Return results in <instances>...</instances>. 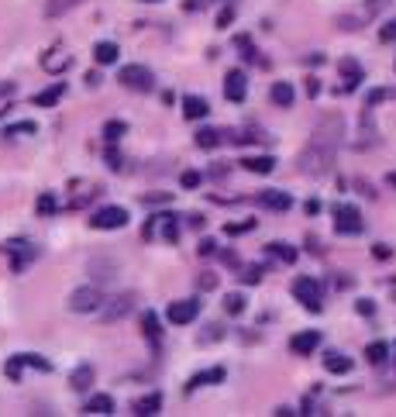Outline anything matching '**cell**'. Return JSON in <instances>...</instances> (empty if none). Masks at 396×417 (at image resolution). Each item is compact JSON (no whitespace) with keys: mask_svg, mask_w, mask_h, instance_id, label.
Here are the masks:
<instances>
[{"mask_svg":"<svg viewBox=\"0 0 396 417\" xmlns=\"http://www.w3.org/2000/svg\"><path fill=\"white\" fill-rule=\"evenodd\" d=\"M303 210H307L310 217H314V214H320V200H317V197H310V200L303 204Z\"/></svg>","mask_w":396,"mask_h":417,"instance_id":"45","label":"cell"},{"mask_svg":"<svg viewBox=\"0 0 396 417\" xmlns=\"http://www.w3.org/2000/svg\"><path fill=\"white\" fill-rule=\"evenodd\" d=\"M79 4H86V0H49V4H45V14H49V18H62V14H69L73 7H79Z\"/></svg>","mask_w":396,"mask_h":417,"instance_id":"26","label":"cell"},{"mask_svg":"<svg viewBox=\"0 0 396 417\" xmlns=\"http://www.w3.org/2000/svg\"><path fill=\"white\" fill-rule=\"evenodd\" d=\"M162 217H165L162 238H165V241H176V238H180V224H176V217H173V214H162Z\"/></svg>","mask_w":396,"mask_h":417,"instance_id":"35","label":"cell"},{"mask_svg":"<svg viewBox=\"0 0 396 417\" xmlns=\"http://www.w3.org/2000/svg\"><path fill=\"white\" fill-rule=\"evenodd\" d=\"M324 369H327V372H348V369H351V359H344L342 352H327V355H324Z\"/></svg>","mask_w":396,"mask_h":417,"instance_id":"27","label":"cell"},{"mask_svg":"<svg viewBox=\"0 0 396 417\" xmlns=\"http://www.w3.org/2000/svg\"><path fill=\"white\" fill-rule=\"evenodd\" d=\"M21 359H25V365H31V369H42V372H49V369H52V365H49V359L31 355V352H21Z\"/></svg>","mask_w":396,"mask_h":417,"instance_id":"37","label":"cell"},{"mask_svg":"<svg viewBox=\"0 0 396 417\" xmlns=\"http://www.w3.org/2000/svg\"><path fill=\"white\" fill-rule=\"evenodd\" d=\"M390 183H393V186H396V173H390Z\"/></svg>","mask_w":396,"mask_h":417,"instance_id":"55","label":"cell"},{"mask_svg":"<svg viewBox=\"0 0 396 417\" xmlns=\"http://www.w3.org/2000/svg\"><path fill=\"white\" fill-rule=\"evenodd\" d=\"M100 83V73H86V86H97Z\"/></svg>","mask_w":396,"mask_h":417,"instance_id":"53","label":"cell"},{"mask_svg":"<svg viewBox=\"0 0 396 417\" xmlns=\"http://www.w3.org/2000/svg\"><path fill=\"white\" fill-rule=\"evenodd\" d=\"M231 21H235V7H224V11L217 14V28L224 31V28H231Z\"/></svg>","mask_w":396,"mask_h":417,"instance_id":"42","label":"cell"},{"mask_svg":"<svg viewBox=\"0 0 396 417\" xmlns=\"http://www.w3.org/2000/svg\"><path fill=\"white\" fill-rule=\"evenodd\" d=\"M69 66H73V55L66 52V49H59V45H55L52 52H45V55H42V69H45V73H52V76H59V73H66Z\"/></svg>","mask_w":396,"mask_h":417,"instance_id":"12","label":"cell"},{"mask_svg":"<svg viewBox=\"0 0 396 417\" xmlns=\"http://www.w3.org/2000/svg\"><path fill=\"white\" fill-rule=\"evenodd\" d=\"M224 97H228V101H235V104H241V101L248 97V79H245V73H241V69L228 73V79H224Z\"/></svg>","mask_w":396,"mask_h":417,"instance_id":"13","label":"cell"},{"mask_svg":"<svg viewBox=\"0 0 396 417\" xmlns=\"http://www.w3.org/2000/svg\"><path fill=\"white\" fill-rule=\"evenodd\" d=\"M86 269H90V276H93V283H114L117 280V273H121V265L114 259H107V256H93V259L86 262Z\"/></svg>","mask_w":396,"mask_h":417,"instance_id":"9","label":"cell"},{"mask_svg":"<svg viewBox=\"0 0 396 417\" xmlns=\"http://www.w3.org/2000/svg\"><path fill=\"white\" fill-rule=\"evenodd\" d=\"M117 79H121V86H128V90H138V93H148V90L156 86V76H152V69H148V66H138V62H132V66H121Z\"/></svg>","mask_w":396,"mask_h":417,"instance_id":"3","label":"cell"},{"mask_svg":"<svg viewBox=\"0 0 396 417\" xmlns=\"http://www.w3.org/2000/svg\"><path fill=\"white\" fill-rule=\"evenodd\" d=\"M393 352H396V348H393Z\"/></svg>","mask_w":396,"mask_h":417,"instance_id":"57","label":"cell"},{"mask_svg":"<svg viewBox=\"0 0 396 417\" xmlns=\"http://www.w3.org/2000/svg\"><path fill=\"white\" fill-rule=\"evenodd\" d=\"M269 97H272V104L276 107H293V101H296V93H293L290 83H272Z\"/></svg>","mask_w":396,"mask_h":417,"instance_id":"22","label":"cell"},{"mask_svg":"<svg viewBox=\"0 0 396 417\" xmlns=\"http://www.w3.org/2000/svg\"><path fill=\"white\" fill-rule=\"evenodd\" d=\"M334 232L338 235H362V210L355 204H338L334 207Z\"/></svg>","mask_w":396,"mask_h":417,"instance_id":"5","label":"cell"},{"mask_svg":"<svg viewBox=\"0 0 396 417\" xmlns=\"http://www.w3.org/2000/svg\"><path fill=\"white\" fill-rule=\"evenodd\" d=\"M342 73H344V90H338V93H351L359 83H362V66L355 62V59H342Z\"/></svg>","mask_w":396,"mask_h":417,"instance_id":"20","label":"cell"},{"mask_svg":"<svg viewBox=\"0 0 396 417\" xmlns=\"http://www.w3.org/2000/svg\"><path fill=\"white\" fill-rule=\"evenodd\" d=\"M86 414H114L117 411V404H114V396L110 393H93L90 400H86V407H83Z\"/></svg>","mask_w":396,"mask_h":417,"instance_id":"16","label":"cell"},{"mask_svg":"<svg viewBox=\"0 0 396 417\" xmlns=\"http://www.w3.org/2000/svg\"><path fill=\"white\" fill-rule=\"evenodd\" d=\"M62 93H66V83H52L49 90L35 93V97H31V104H35V107H55L59 101H62Z\"/></svg>","mask_w":396,"mask_h":417,"instance_id":"18","label":"cell"},{"mask_svg":"<svg viewBox=\"0 0 396 417\" xmlns=\"http://www.w3.org/2000/svg\"><path fill=\"white\" fill-rule=\"evenodd\" d=\"M355 307H359V314H372V311H375V304H372V300H359Z\"/></svg>","mask_w":396,"mask_h":417,"instance_id":"49","label":"cell"},{"mask_svg":"<svg viewBox=\"0 0 396 417\" xmlns=\"http://www.w3.org/2000/svg\"><path fill=\"white\" fill-rule=\"evenodd\" d=\"M197 314H200V300H173L165 317H169V324H193Z\"/></svg>","mask_w":396,"mask_h":417,"instance_id":"10","label":"cell"},{"mask_svg":"<svg viewBox=\"0 0 396 417\" xmlns=\"http://www.w3.org/2000/svg\"><path fill=\"white\" fill-rule=\"evenodd\" d=\"M107 166H110V169H121V156H117V152H114V149H110V152H107Z\"/></svg>","mask_w":396,"mask_h":417,"instance_id":"48","label":"cell"},{"mask_svg":"<svg viewBox=\"0 0 396 417\" xmlns=\"http://www.w3.org/2000/svg\"><path fill=\"white\" fill-rule=\"evenodd\" d=\"M221 135H224V131H217V128H200L193 142H197L200 149H214V145H221Z\"/></svg>","mask_w":396,"mask_h":417,"instance_id":"29","label":"cell"},{"mask_svg":"<svg viewBox=\"0 0 396 417\" xmlns=\"http://www.w3.org/2000/svg\"><path fill=\"white\" fill-rule=\"evenodd\" d=\"M18 131H35V125H31V121H21V125H11V128H7V135H18Z\"/></svg>","mask_w":396,"mask_h":417,"instance_id":"46","label":"cell"},{"mask_svg":"<svg viewBox=\"0 0 396 417\" xmlns=\"http://www.w3.org/2000/svg\"><path fill=\"white\" fill-rule=\"evenodd\" d=\"M124 224H128V210L124 207H100L90 214V228H97V232H117Z\"/></svg>","mask_w":396,"mask_h":417,"instance_id":"6","label":"cell"},{"mask_svg":"<svg viewBox=\"0 0 396 417\" xmlns=\"http://www.w3.org/2000/svg\"><path fill=\"white\" fill-rule=\"evenodd\" d=\"M141 331H145V338H152V341H158V314L156 311H148V314H141Z\"/></svg>","mask_w":396,"mask_h":417,"instance_id":"31","label":"cell"},{"mask_svg":"<svg viewBox=\"0 0 396 417\" xmlns=\"http://www.w3.org/2000/svg\"><path fill=\"white\" fill-rule=\"evenodd\" d=\"M259 207H265V210H290L293 197L286 193V190H262V193H259Z\"/></svg>","mask_w":396,"mask_h":417,"instance_id":"14","label":"cell"},{"mask_svg":"<svg viewBox=\"0 0 396 417\" xmlns=\"http://www.w3.org/2000/svg\"><path fill=\"white\" fill-rule=\"evenodd\" d=\"M265 252H269L272 259L286 262V265H290V262H296V249H290V245H283V241H269V245H265Z\"/></svg>","mask_w":396,"mask_h":417,"instance_id":"25","label":"cell"},{"mask_svg":"<svg viewBox=\"0 0 396 417\" xmlns=\"http://www.w3.org/2000/svg\"><path fill=\"white\" fill-rule=\"evenodd\" d=\"M35 207H38V214H55V197L52 193H42Z\"/></svg>","mask_w":396,"mask_h":417,"instance_id":"39","label":"cell"},{"mask_svg":"<svg viewBox=\"0 0 396 417\" xmlns=\"http://www.w3.org/2000/svg\"><path fill=\"white\" fill-rule=\"evenodd\" d=\"M104 290H100V283H90V287H76L73 293H69V300H66V307L73 314H93L104 307Z\"/></svg>","mask_w":396,"mask_h":417,"instance_id":"2","label":"cell"},{"mask_svg":"<svg viewBox=\"0 0 396 417\" xmlns=\"http://www.w3.org/2000/svg\"><path fill=\"white\" fill-rule=\"evenodd\" d=\"M366 359H369L372 365H383L390 359V345H386V341H372L369 348H366Z\"/></svg>","mask_w":396,"mask_h":417,"instance_id":"28","label":"cell"},{"mask_svg":"<svg viewBox=\"0 0 396 417\" xmlns=\"http://www.w3.org/2000/svg\"><path fill=\"white\" fill-rule=\"evenodd\" d=\"M145 4H158V0H145Z\"/></svg>","mask_w":396,"mask_h":417,"instance_id":"56","label":"cell"},{"mask_svg":"<svg viewBox=\"0 0 396 417\" xmlns=\"http://www.w3.org/2000/svg\"><path fill=\"white\" fill-rule=\"evenodd\" d=\"M7 93H14V83H11V79L0 83V97H7Z\"/></svg>","mask_w":396,"mask_h":417,"instance_id":"52","label":"cell"},{"mask_svg":"<svg viewBox=\"0 0 396 417\" xmlns=\"http://www.w3.org/2000/svg\"><path fill=\"white\" fill-rule=\"evenodd\" d=\"M224 311L231 314V317H238V314L245 311V297H241V293H228V297H224Z\"/></svg>","mask_w":396,"mask_h":417,"instance_id":"34","label":"cell"},{"mask_svg":"<svg viewBox=\"0 0 396 417\" xmlns=\"http://www.w3.org/2000/svg\"><path fill=\"white\" fill-rule=\"evenodd\" d=\"M132 411H134L138 417H152V414H158V411H162V393H148V396L134 400Z\"/></svg>","mask_w":396,"mask_h":417,"instance_id":"17","label":"cell"},{"mask_svg":"<svg viewBox=\"0 0 396 417\" xmlns=\"http://www.w3.org/2000/svg\"><path fill=\"white\" fill-rule=\"evenodd\" d=\"M293 297L307 307V311H320V283L314 276H296L293 280Z\"/></svg>","mask_w":396,"mask_h":417,"instance_id":"7","label":"cell"},{"mask_svg":"<svg viewBox=\"0 0 396 417\" xmlns=\"http://www.w3.org/2000/svg\"><path fill=\"white\" fill-rule=\"evenodd\" d=\"M396 97V86H375V90H369V97H366V107H375L383 104V101H393Z\"/></svg>","mask_w":396,"mask_h":417,"instance_id":"30","label":"cell"},{"mask_svg":"<svg viewBox=\"0 0 396 417\" xmlns=\"http://www.w3.org/2000/svg\"><path fill=\"white\" fill-rule=\"evenodd\" d=\"M379 42H396V18L379 28Z\"/></svg>","mask_w":396,"mask_h":417,"instance_id":"40","label":"cell"},{"mask_svg":"<svg viewBox=\"0 0 396 417\" xmlns=\"http://www.w3.org/2000/svg\"><path fill=\"white\" fill-rule=\"evenodd\" d=\"M221 259L228 262V265H238V256H235V252H224V256H221Z\"/></svg>","mask_w":396,"mask_h":417,"instance_id":"54","label":"cell"},{"mask_svg":"<svg viewBox=\"0 0 396 417\" xmlns=\"http://www.w3.org/2000/svg\"><path fill=\"white\" fill-rule=\"evenodd\" d=\"M342 138H344L342 114H320L310 142L303 145V152L296 159V162H300V173H303V176H327V173L334 169Z\"/></svg>","mask_w":396,"mask_h":417,"instance_id":"1","label":"cell"},{"mask_svg":"<svg viewBox=\"0 0 396 417\" xmlns=\"http://www.w3.org/2000/svg\"><path fill=\"white\" fill-rule=\"evenodd\" d=\"M214 249H217L214 238H204V241H200V256H214Z\"/></svg>","mask_w":396,"mask_h":417,"instance_id":"44","label":"cell"},{"mask_svg":"<svg viewBox=\"0 0 396 417\" xmlns=\"http://www.w3.org/2000/svg\"><path fill=\"white\" fill-rule=\"evenodd\" d=\"M4 252H7V259H11V269L14 273H21L28 262L38 256V249L31 245V241H25V238H14V241H4Z\"/></svg>","mask_w":396,"mask_h":417,"instance_id":"8","label":"cell"},{"mask_svg":"<svg viewBox=\"0 0 396 417\" xmlns=\"http://www.w3.org/2000/svg\"><path fill=\"white\" fill-rule=\"evenodd\" d=\"M21 369H25V359H21V355H11L7 365H4V372H7L11 383H21Z\"/></svg>","mask_w":396,"mask_h":417,"instance_id":"32","label":"cell"},{"mask_svg":"<svg viewBox=\"0 0 396 417\" xmlns=\"http://www.w3.org/2000/svg\"><path fill=\"white\" fill-rule=\"evenodd\" d=\"M207 110H211V104H207L204 97H197V93L183 97V114L190 118V121H200V118H207Z\"/></svg>","mask_w":396,"mask_h":417,"instance_id":"19","label":"cell"},{"mask_svg":"<svg viewBox=\"0 0 396 417\" xmlns=\"http://www.w3.org/2000/svg\"><path fill=\"white\" fill-rule=\"evenodd\" d=\"M390 256H393V252H390L386 245H375V259H390Z\"/></svg>","mask_w":396,"mask_h":417,"instance_id":"50","label":"cell"},{"mask_svg":"<svg viewBox=\"0 0 396 417\" xmlns=\"http://www.w3.org/2000/svg\"><path fill=\"white\" fill-rule=\"evenodd\" d=\"M307 93H310V97L320 93V83H317V79H307Z\"/></svg>","mask_w":396,"mask_h":417,"instance_id":"51","label":"cell"},{"mask_svg":"<svg viewBox=\"0 0 396 417\" xmlns=\"http://www.w3.org/2000/svg\"><path fill=\"white\" fill-rule=\"evenodd\" d=\"M211 0H183V7L186 11H200V7H207Z\"/></svg>","mask_w":396,"mask_h":417,"instance_id":"47","label":"cell"},{"mask_svg":"<svg viewBox=\"0 0 396 417\" xmlns=\"http://www.w3.org/2000/svg\"><path fill=\"white\" fill-rule=\"evenodd\" d=\"M197 283H200L204 290H214L217 287V276H214V273H204V276H197Z\"/></svg>","mask_w":396,"mask_h":417,"instance_id":"43","label":"cell"},{"mask_svg":"<svg viewBox=\"0 0 396 417\" xmlns=\"http://www.w3.org/2000/svg\"><path fill=\"white\" fill-rule=\"evenodd\" d=\"M262 265H248V269H245V273H241V280H245V283H259V280H262Z\"/></svg>","mask_w":396,"mask_h":417,"instance_id":"41","label":"cell"},{"mask_svg":"<svg viewBox=\"0 0 396 417\" xmlns=\"http://www.w3.org/2000/svg\"><path fill=\"white\" fill-rule=\"evenodd\" d=\"M228 372H224V365H214V369H204V372H197V376H190V383H186V393L200 390V387H211V383H221Z\"/></svg>","mask_w":396,"mask_h":417,"instance_id":"15","label":"cell"},{"mask_svg":"<svg viewBox=\"0 0 396 417\" xmlns=\"http://www.w3.org/2000/svg\"><path fill=\"white\" fill-rule=\"evenodd\" d=\"M252 228H255V221H238V224H224V235H245Z\"/></svg>","mask_w":396,"mask_h":417,"instance_id":"38","label":"cell"},{"mask_svg":"<svg viewBox=\"0 0 396 417\" xmlns=\"http://www.w3.org/2000/svg\"><path fill=\"white\" fill-rule=\"evenodd\" d=\"M241 166L248 169V173H272L276 169V159L272 156H248V159H241Z\"/></svg>","mask_w":396,"mask_h":417,"instance_id":"23","label":"cell"},{"mask_svg":"<svg viewBox=\"0 0 396 417\" xmlns=\"http://www.w3.org/2000/svg\"><path fill=\"white\" fill-rule=\"evenodd\" d=\"M134 304H138V293H117V297H110L104 300V307H100V321L104 324H114V321H121V317H128L134 311Z\"/></svg>","mask_w":396,"mask_h":417,"instance_id":"4","label":"cell"},{"mask_svg":"<svg viewBox=\"0 0 396 417\" xmlns=\"http://www.w3.org/2000/svg\"><path fill=\"white\" fill-rule=\"evenodd\" d=\"M317 348H320V331H300V335H293L290 338V352L293 355H314Z\"/></svg>","mask_w":396,"mask_h":417,"instance_id":"11","label":"cell"},{"mask_svg":"<svg viewBox=\"0 0 396 417\" xmlns=\"http://www.w3.org/2000/svg\"><path fill=\"white\" fill-rule=\"evenodd\" d=\"M200 183H204V176H200L197 169H186L183 176H180V186H183V190H197Z\"/></svg>","mask_w":396,"mask_h":417,"instance_id":"36","label":"cell"},{"mask_svg":"<svg viewBox=\"0 0 396 417\" xmlns=\"http://www.w3.org/2000/svg\"><path fill=\"white\" fill-rule=\"evenodd\" d=\"M124 131H128V125H124V121H107V125H104V138L110 142V145H114V142H117Z\"/></svg>","mask_w":396,"mask_h":417,"instance_id":"33","label":"cell"},{"mask_svg":"<svg viewBox=\"0 0 396 417\" xmlns=\"http://www.w3.org/2000/svg\"><path fill=\"white\" fill-rule=\"evenodd\" d=\"M117 55H121V49H117L114 42H97V45H93V59H97L100 66H110V62H117Z\"/></svg>","mask_w":396,"mask_h":417,"instance_id":"24","label":"cell"},{"mask_svg":"<svg viewBox=\"0 0 396 417\" xmlns=\"http://www.w3.org/2000/svg\"><path fill=\"white\" fill-rule=\"evenodd\" d=\"M69 383H73V390L76 393H86L90 387H93V365H76L73 376H69Z\"/></svg>","mask_w":396,"mask_h":417,"instance_id":"21","label":"cell"}]
</instances>
